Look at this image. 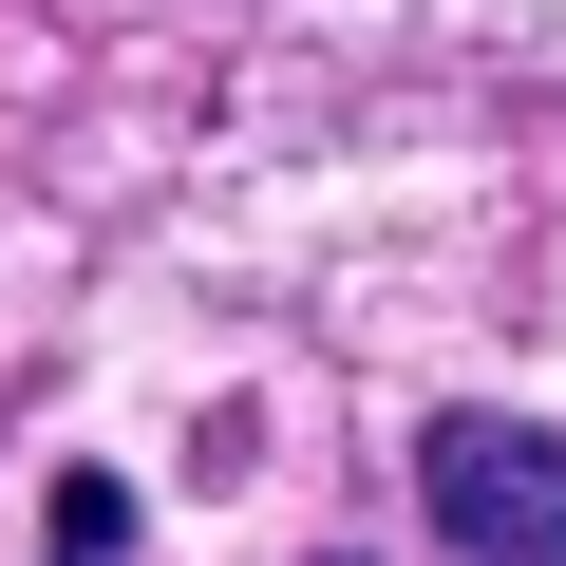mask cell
Masks as SVG:
<instances>
[{"label": "cell", "instance_id": "6da1fadb", "mask_svg": "<svg viewBox=\"0 0 566 566\" xmlns=\"http://www.w3.org/2000/svg\"><path fill=\"white\" fill-rule=\"evenodd\" d=\"M416 510H434V547H472V566H566V434H528V416H434V434H416Z\"/></svg>", "mask_w": 566, "mask_h": 566}, {"label": "cell", "instance_id": "7a4b0ae2", "mask_svg": "<svg viewBox=\"0 0 566 566\" xmlns=\"http://www.w3.org/2000/svg\"><path fill=\"white\" fill-rule=\"evenodd\" d=\"M39 528H57L39 566H114V547H133V472H57V510H39Z\"/></svg>", "mask_w": 566, "mask_h": 566}]
</instances>
